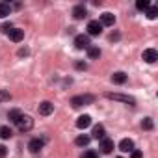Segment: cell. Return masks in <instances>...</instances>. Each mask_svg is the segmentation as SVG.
Instances as JSON below:
<instances>
[{
    "instance_id": "20",
    "label": "cell",
    "mask_w": 158,
    "mask_h": 158,
    "mask_svg": "<svg viewBox=\"0 0 158 158\" xmlns=\"http://www.w3.org/2000/svg\"><path fill=\"white\" fill-rule=\"evenodd\" d=\"M11 11V6L6 4V2H0V17H8Z\"/></svg>"
},
{
    "instance_id": "26",
    "label": "cell",
    "mask_w": 158,
    "mask_h": 158,
    "mask_svg": "<svg viewBox=\"0 0 158 158\" xmlns=\"http://www.w3.org/2000/svg\"><path fill=\"white\" fill-rule=\"evenodd\" d=\"M80 158H97V152H95V151H86Z\"/></svg>"
},
{
    "instance_id": "3",
    "label": "cell",
    "mask_w": 158,
    "mask_h": 158,
    "mask_svg": "<svg viewBox=\"0 0 158 158\" xmlns=\"http://www.w3.org/2000/svg\"><path fill=\"white\" fill-rule=\"evenodd\" d=\"M89 35H86V34H80V35H76L74 37V47L78 48V50H84V48H89Z\"/></svg>"
},
{
    "instance_id": "24",
    "label": "cell",
    "mask_w": 158,
    "mask_h": 158,
    "mask_svg": "<svg viewBox=\"0 0 158 158\" xmlns=\"http://www.w3.org/2000/svg\"><path fill=\"white\" fill-rule=\"evenodd\" d=\"M10 99H11L10 91H6V89H0V102H6V101H10Z\"/></svg>"
},
{
    "instance_id": "4",
    "label": "cell",
    "mask_w": 158,
    "mask_h": 158,
    "mask_svg": "<svg viewBox=\"0 0 158 158\" xmlns=\"http://www.w3.org/2000/svg\"><path fill=\"white\" fill-rule=\"evenodd\" d=\"M106 97H108V99H114V101H121V102L130 104V106L136 104V99H134V97H128V95H121V93H106Z\"/></svg>"
},
{
    "instance_id": "7",
    "label": "cell",
    "mask_w": 158,
    "mask_h": 158,
    "mask_svg": "<svg viewBox=\"0 0 158 158\" xmlns=\"http://www.w3.org/2000/svg\"><path fill=\"white\" fill-rule=\"evenodd\" d=\"M43 145H45V139H39V138H34V139H30V143H28V149H30V152H39L41 149H43Z\"/></svg>"
},
{
    "instance_id": "33",
    "label": "cell",
    "mask_w": 158,
    "mask_h": 158,
    "mask_svg": "<svg viewBox=\"0 0 158 158\" xmlns=\"http://www.w3.org/2000/svg\"><path fill=\"white\" fill-rule=\"evenodd\" d=\"M119 158H121V156H119Z\"/></svg>"
},
{
    "instance_id": "25",
    "label": "cell",
    "mask_w": 158,
    "mask_h": 158,
    "mask_svg": "<svg viewBox=\"0 0 158 158\" xmlns=\"http://www.w3.org/2000/svg\"><path fill=\"white\" fill-rule=\"evenodd\" d=\"M136 8H138L139 11H145V10L149 8V2H147V0H139V2H136Z\"/></svg>"
},
{
    "instance_id": "8",
    "label": "cell",
    "mask_w": 158,
    "mask_h": 158,
    "mask_svg": "<svg viewBox=\"0 0 158 158\" xmlns=\"http://www.w3.org/2000/svg\"><path fill=\"white\" fill-rule=\"evenodd\" d=\"M102 26H114V23H115V15L114 13H110V11H106V13H102L101 15V21H99Z\"/></svg>"
},
{
    "instance_id": "1",
    "label": "cell",
    "mask_w": 158,
    "mask_h": 158,
    "mask_svg": "<svg viewBox=\"0 0 158 158\" xmlns=\"http://www.w3.org/2000/svg\"><path fill=\"white\" fill-rule=\"evenodd\" d=\"M95 102V97L93 95H76V97H73L71 99V104H73V108H80V106H88V104H93Z\"/></svg>"
},
{
    "instance_id": "30",
    "label": "cell",
    "mask_w": 158,
    "mask_h": 158,
    "mask_svg": "<svg viewBox=\"0 0 158 158\" xmlns=\"http://www.w3.org/2000/svg\"><path fill=\"white\" fill-rule=\"evenodd\" d=\"M6 154H8V149L4 145H0V158H6Z\"/></svg>"
},
{
    "instance_id": "29",
    "label": "cell",
    "mask_w": 158,
    "mask_h": 158,
    "mask_svg": "<svg viewBox=\"0 0 158 158\" xmlns=\"http://www.w3.org/2000/svg\"><path fill=\"white\" fill-rule=\"evenodd\" d=\"M141 156H143V154H141V151H136V149H134V151H130V158H141Z\"/></svg>"
},
{
    "instance_id": "15",
    "label": "cell",
    "mask_w": 158,
    "mask_h": 158,
    "mask_svg": "<svg viewBox=\"0 0 158 158\" xmlns=\"http://www.w3.org/2000/svg\"><path fill=\"white\" fill-rule=\"evenodd\" d=\"M101 149H102V152H104V154H110V152H112V149H114V141H112L110 138L101 139Z\"/></svg>"
},
{
    "instance_id": "31",
    "label": "cell",
    "mask_w": 158,
    "mask_h": 158,
    "mask_svg": "<svg viewBox=\"0 0 158 158\" xmlns=\"http://www.w3.org/2000/svg\"><path fill=\"white\" fill-rule=\"evenodd\" d=\"M117 39H119V34H117V32H115V34H112V35H110V41H117Z\"/></svg>"
},
{
    "instance_id": "2",
    "label": "cell",
    "mask_w": 158,
    "mask_h": 158,
    "mask_svg": "<svg viewBox=\"0 0 158 158\" xmlns=\"http://www.w3.org/2000/svg\"><path fill=\"white\" fill-rule=\"evenodd\" d=\"M17 127H19L21 132H28V130H32V127H34V119H32L30 115H21V119L17 121Z\"/></svg>"
},
{
    "instance_id": "14",
    "label": "cell",
    "mask_w": 158,
    "mask_h": 158,
    "mask_svg": "<svg viewBox=\"0 0 158 158\" xmlns=\"http://www.w3.org/2000/svg\"><path fill=\"white\" fill-rule=\"evenodd\" d=\"M127 78H128V76H127L123 71H117V73H114V74H112V82L121 86V84H125V82H127Z\"/></svg>"
},
{
    "instance_id": "22",
    "label": "cell",
    "mask_w": 158,
    "mask_h": 158,
    "mask_svg": "<svg viewBox=\"0 0 158 158\" xmlns=\"http://www.w3.org/2000/svg\"><path fill=\"white\" fill-rule=\"evenodd\" d=\"M145 15H147L149 19H156V15H158V8H156V6H149V8L145 10Z\"/></svg>"
},
{
    "instance_id": "9",
    "label": "cell",
    "mask_w": 158,
    "mask_h": 158,
    "mask_svg": "<svg viewBox=\"0 0 158 158\" xmlns=\"http://www.w3.org/2000/svg\"><path fill=\"white\" fill-rule=\"evenodd\" d=\"M8 35H10V39H11L13 43H21V41L24 39V30H21V28H13Z\"/></svg>"
},
{
    "instance_id": "10",
    "label": "cell",
    "mask_w": 158,
    "mask_h": 158,
    "mask_svg": "<svg viewBox=\"0 0 158 158\" xmlns=\"http://www.w3.org/2000/svg\"><path fill=\"white\" fill-rule=\"evenodd\" d=\"M52 112H54V104H52V102L45 101V102L39 104V114H41V115H50Z\"/></svg>"
},
{
    "instance_id": "17",
    "label": "cell",
    "mask_w": 158,
    "mask_h": 158,
    "mask_svg": "<svg viewBox=\"0 0 158 158\" xmlns=\"http://www.w3.org/2000/svg\"><path fill=\"white\" fill-rule=\"evenodd\" d=\"M88 56H89V60L101 58V48H99V47H89V48H88Z\"/></svg>"
},
{
    "instance_id": "21",
    "label": "cell",
    "mask_w": 158,
    "mask_h": 158,
    "mask_svg": "<svg viewBox=\"0 0 158 158\" xmlns=\"http://www.w3.org/2000/svg\"><path fill=\"white\" fill-rule=\"evenodd\" d=\"M74 143L76 145H80V147H84V145H88L89 143V136H86V134H80L76 139H74Z\"/></svg>"
},
{
    "instance_id": "28",
    "label": "cell",
    "mask_w": 158,
    "mask_h": 158,
    "mask_svg": "<svg viewBox=\"0 0 158 158\" xmlns=\"http://www.w3.org/2000/svg\"><path fill=\"white\" fill-rule=\"evenodd\" d=\"M13 30V26H11V23H6L4 26H2V32H6V34H10Z\"/></svg>"
},
{
    "instance_id": "27",
    "label": "cell",
    "mask_w": 158,
    "mask_h": 158,
    "mask_svg": "<svg viewBox=\"0 0 158 158\" xmlns=\"http://www.w3.org/2000/svg\"><path fill=\"white\" fill-rule=\"evenodd\" d=\"M74 67H76L78 71H86V69H88V65H86L84 61H76V63H74Z\"/></svg>"
},
{
    "instance_id": "23",
    "label": "cell",
    "mask_w": 158,
    "mask_h": 158,
    "mask_svg": "<svg viewBox=\"0 0 158 158\" xmlns=\"http://www.w3.org/2000/svg\"><path fill=\"white\" fill-rule=\"evenodd\" d=\"M141 127H143L145 130H152V127H154V123H152V119H151V117H145V119L141 121Z\"/></svg>"
},
{
    "instance_id": "12",
    "label": "cell",
    "mask_w": 158,
    "mask_h": 158,
    "mask_svg": "<svg viewBox=\"0 0 158 158\" xmlns=\"http://www.w3.org/2000/svg\"><path fill=\"white\" fill-rule=\"evenodd\" d=\"M119 149H121L123 152H130V151H134V141L128 139V138H125V139L119 141Z\"/></svg>"
},
{
    "instance_id": "6",
    "label": "cell",
    "mask_w": 158,
    "mask_h": 158,
    "mask_svg": "<svg viewBox=\"0 0 158 158\" xmlns=\"http://www.w3.org/2000/svg\"><path fill=\"white\" fill-rule=\"evenodd\" d=\"M141 58H143V61H147V63H154V61L158 60V52H156L154 48H145L143 54H141Z\"/></svg>"
},
{
    "instance_id": "5",
    "label": "cell",
    "mask_w": 158,
    "mask_h": 158,
    "mask_svg": "<svg viewBox=\"0 0 158 158\" xmlns=\"http://www.w3.org/2000/svg\"><path fill=\"white\" fill-rule=\"evenodd\" d=\"M88 34L89 35H101L102 34V24L99 21H89L88 23Z\"/></svg>"
},
{
    "instance_id": "16",
    "label": "cell",
    "mask_w": 158,
    "mask_h": 158,
    "mask_svg": "<svg viewBox=\"0 0 158 158\" xmlns=\"http://www.w3.org/2000/svg\"><path fill=\"white\" fill-rule=\"evenodd\" d=\"M93 138L95 139H104L106 138V130H104L102 125H95L93 127Z\"/></svg>"
},
{
    "instance_id": "11",
    "label": "cell",
    "mask_w": 158,
    "mask_h": 158,
    "mask_svg": "<svg viewBox=\"0 0 158 158\" xmlns=\"http://www.w3.org/2000/svg\"><path fill=\"white\" fill-rule=\"evenodd\" d=\"M91 125V117L89 115H80V117H78L76 119V127L78 128H80V130H84V128H88Z\"/></svg>"
},
{
    "instance_id": "18",
    "label": "cell",
    "mask_w": 158,
    "mask_h": 158,
    "mask_svg": "<svg viewBox=\"0 0 158 158\" xmlns=\"http://www.w3.org/2000/svg\"><path fill=\"white\" fill-rule=\"evenodd\" d=\"M11 136H13V132H11L10 127H6V125H4V127H0V138H2V139H10Z\"/></svg>"
},
{
    "instance_id": "32",
    "label": "cell",
    "mask_w": 158,
    "mask_h": 158,
    "mask_svg": "<svg viewBox=\"0 0 158 158\" xmlns=\"http://www.w3.org/2000/svg\"><path fill=\"white\" fill-rule=\"evenodd\" d=\"M26 54H28V50H26V48H21V50H19V56H26Z\"/></svg>"
},
{
    "instance_id": "13",
    "label": "cell",
    "mask_w": 158,
    "mask_h": 158,
    "mask_svg": "<svg viewBox=\"0 0 158 158\" xmlns=\"http://www.w3.org/2000/svg\"><path fill=\"white\" fill-rule=\"evenodd\" d=\"M86 15H88V11H86V8H84V6H74V8H73V17H74L76 21L84 19Z\"/></svg>"
},
{
    "instance_id": "19",
    "label": "cell",
    "mask_w": 158,
    "mask_h": 158,
    "mask_svg": "<svg viewBox=\"0 0 158 158\" xmlns=\"http://www.w3.org/2000/svg\"><path fill=\"white\" fill-rule=\"evenodd\" d=\"M21 115H23V112H21V110H11V112L8 114L10 121H11V123H15V125H17V121L21 119Z\"/></svg>"
}]
</instances>
